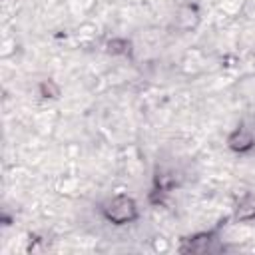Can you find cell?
Returning a JSON list of instances; mask_svg holds the SVG:
<instances>
[{
  "label": "cell",
  "mask_w": 255,
  "mask_h": 255,
  "mask_svg": "<svg viewBox=\"0 0 255 255\" xmlns=\"http://www.w3.org/2000/svg\"><path fill=\"white\" fill-rule=\"evenodd\" d=\"M102 215L106 221L114 225H128L139 217V211H137V203L133 201V197L126 193H118L102 205Z\"/></svg>",
  "instance_id": "1"
},
{
  "label": "cell",
  "mask_w": 255,
  "mask_h": 255,
  "mask_svg": "<svg viewBox=\"0 0 255 255\" xmlns=\"http://www.w3.org/2000/svg\"><path fill=\"white\" fill-rule=\"evenodd\" d=\"M215 241H217L215 231H199L191 237H185L179 251L181 253H209V251L215 249L213 247Z\"/></svg>",
  "instance_id": "2"
},
{
  "label": "cell",
  "mask_w": 255,
  "mask_h": 255,
  "mask_svg": "<svg viewBox=\"0 0 255 255\" xmlns=\"http://www.w3.org/2000/svg\"><path fill=\"white\" fill-rule=\"evenodd\" d=\"M227 143H229V147H231L233 151L243 153V151H247V149H251V147L255 145V137H253V133L247 131L245 128H237V129L229 135Z\"/></svg>",
  "instance_id": "3"
},
{
  "label": "cell",
  "mask_w": 255,
  "mask_h": 255,
  "mask_svg": "<svg viewBox=\"0 0 255 255\" xmlns=\"http://www.w3.org/2000/svg\"><path fill=\"white\" fill-rule=\"evenodd\" d=\"M126 48H129V42H126V40H112V42H108V52L110 54H126L128 52Z\"/></svg>",
  "instance_id": "4"
},
{
  "label": "cell",
  "mask_w": 255,
  "mask_h": 255,
  "mask_svg": "<svg viewBox=\"0 0 255 255\" xmlns=\"http://www.w3.org/2000/svg\"><path fill=\"white\" fill-rule=\"evenodd\" d=\"M253 217H255V205H249V203L239 205V209H237V219L247 221V219H253Z\"/></svg>",
  "instance_id": "5"
},
{
  "label": "cell",
  "mask_w": 255,
  "mask_h": 255,
  "mask_svg": "<svg viewBox=\"0 0 255 255\" xmlns=\"http://www.w3.org/2000/svg\"><path fill=\"white\" fill-rule=\"evenodd\" d=\"M40 90H42V96H46V98H48V92H52V94H54V98H58V96H60V88H58V86H56L52 80L42 82Z\"/></svg>",
  "instance_id": "6"
}]
</instances>
